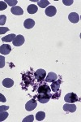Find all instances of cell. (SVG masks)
I'll return each instance as SVG.
<instances>
[{
    "label": "cell",
    "mask_w": 81,
    "mask_h": 122,
    "mask_svg": "<svg viewBox=\"0 0 81 122\" xmlns=\"http://www.w3.org/2000/svg\"><path fill=\"white\" fill-rule=\"evenodd\" d=\"M37 7L36 5H34V4H31V5H29V7H28V9H27V11H28V12L29 13V14H34V13H36L37 11Z\"/></svg>",
    "instance_id": "17"
},
{
    "label": "cell",
    "mask_w": 81,
    "mask_h": 122,
    "mask_svg": "<svg viewBox=\"0 0 81 122\" xmlns=\"http://www.w3.org/2000/svg\"><path fill=\"white\" fill-rule=\"evenodd\" d=\"M33 121H34V117H33V115H30V116H29V117H25L22 121L23 122H33Z\"/></svg>",
    "instance_id": "22"
},
{
    "label": "cell",
    "mask_w": 81,
    "mask_h": 122,
    "mask_svg": "<svg viewBox=\"0 0 81 122\" xmlns=\"http://www.w3.org/2000/svg\"><path fill=\"white\" fill-rule=\"evenodd\" d=\"M11 13H13L14 15H23V13H24L23 9L21 8L20 7H18V6H15V7H11Z\"/></svg>",
    "instance_id": "13"
},
{
    "label": "cell",
    "mask_w": 81,
    "mask_h": 122,
    "mask_svg": "<svg viewBox=\"0 0 81 122\" xmlns=\"http://www.w3.org/2000/svg\"><path fill=\"white\" fill-rule=\"evenodd\" d=\"M6 101H7V100H6V98H5L4 96H3L2 94H0V102H3V103H5Z\"/></svg>",
    "instance_id": "30"
},
{
    "label": "cell",
    "mask_w": 81,
    "mask_h": 122,
    "mask_svg": "<svg viewBox=\"0 0 81 122\" xmlns=\"http://www.w3.org/2000/svg\"><path fill=\"white\" fill-rule=\"evenodd\" d=\"M35 25V21L33 20V19H27L25 20V21L24 22V26L25 29H30L34 26Z\"/></svg>",
    "instance_id": "14"
},
{
    "label": "cell",
    "mask_w": 81,
    "mask_h": 122,
    "mask_svg": "<svg viewBox=\"0 0 81 122\" xmlns=\"http://www.w3.org/2000/svg\"><path fill=\"white\" fill-rule=\"evenodd\" d=\"M68 19L71 23H78L80 20V15L76 12H71L69 14Z\"/></svg>",
    "instance_id": "10"
},
{
    "label": "cell",
    "mask_w": 81,
    "mask_h": 122,
    "mask_svg": "<svg viewBox=\"0 0 81 122\" xmlns=\"http://www.w3.org/2000/svg\"><path fill=\"white\" fill-rule=\"evenodd\" d=\"M45 113L44 112H38L37 114H36V119L37 121H41L45 119Z\"/></svg>",
    "instance_id": "18"
},
{
    "label": "cell",
    "mask_w": 81,
    "mask_h": 122,
    "mask_svg": "<svg viewBox=\"0 0 81 122\" xmlns=\"http://www.w3.org/2000/svg\"><path fill=\"white\" fill-rule=\"evenodd\" d=\"M6 20H7V17H6L5 15H0V25H5Z\"/></svg>",
    "instance_id": "24"
},
{
    "label": "cell",
    "mask_w": 81,
    "mask_h": 122,
    "mask_svg": "<svg viewBox=\"0 0 81 122\" xmlns=\"http://www.w3.org/2000/svg\"><path fill=\"white\" fill-rule=\"evenodd\" d=\"M11 51V46L8 44H3L0 46V53L2 55H8Z\"/></svg>",
    "instance_id": "8"
},
{
    "label": "cell",
    "mask_w": 81,
    "mask_h": 122,
    "mask_svg": "<svg viewBox=\"0 0 81 122\" xmlns=\"http://www.w3.org/2000/svg\"><path fill=\"white\" fill-rule=\"evenodd\" d=\"M60 94H61V90H58V91L55 92V94L54 95H51V98H52L53 99H59V97H60Z\"/></svg>",
    "instance_id": "23"
},
{
    "label": "cell",
    "mask_w": 81,
    "mask_h": 122,
    "mask_svg": "<svg viewBox=\"0 0 81 122\" xmlns=\"http://www.w3.org/2000/svg\"><path fill=\"white\" fill-rule=\"evenodd\" d=\"M37 103L36 100L31 99L26 103V105H25V109L29 112H31V111H33V110H34L35 108L37 107Z\"/></svg>",
    "instance_id": "5"
},
{
    "label": "cell",
    "mask_w": 81,
    "mask_h": 122,
    "mask_svg": "<svg viewBox=\"0 0 81 122\" xmlns=\"http://www.w3.org/2000/svg\"><path fill=\"white\" fill-rule=\"evenodd\" d=\"M13 45L15 46H22V45L24 43V38L22 35H17L15 36V38H14V40L12 41Z\"/></svg>",
    "instance_id": "4"
},
{
    "label": "cell",
    "mask_w": 81,
    "mask_h": 122,
    "mask_svg": "<svg viewBox=\"0 0 81 122\" xmlns=\"http://www.w3.org/2000/svg\"><path fill=\"white\" fill-rule=\"evenodd\" d=\"M4 2L7 3V4H8L9 6H11V7H15L17 4V3H18L17 0H5Z\"/></svg>",
    "instance_id": "21"
},
{
    "label": "cell",
    "mask_w": 81,
    "mask_h": 122,
    "mask_svg": "<svg viewBox=\"0 0 81 122\" xmlns=\"http://www.w3.org/2000/svg\"><path fill=\"white\" fill-rule=\"evenodd\" d=\"M37 92L38 94H50L51 89L47 85H41L37 89Z\"/></svg>",
    "instance_id": "6"
},
{
    "label": "cell",
    "mask_w": 81,
    "mask_h": 122,
    "mask_svg": "<svg viewBox=\"0 0 81 122\" xmlns=\"http://www.w3.org/2000/svg\"><path fill=\"white\" fill-rule=\"evenodd\" d=\"M5 66V57L0 56V68H3Z\"/></svg>",
    "instance_id": "26"
},
{
    "label": "cell",
    "mask_w": 81,
    "mask_h": 122,
    "mask_svg": "<svg viewBox=\"0 0 81 122\" xmlns=\"http://www.w3.org/2000/svg\"><path fill=\"white\" fill-rule=\"evenodd\" d=\"M16 35L14 34V33H11V34H9V35H7V36L3 37L2 38V41L4 42H12L14 40V38H15Z\"/></svg>",
    "instance_id": "15"
},
{
    "label": "cell",
    "mask_w": 81,
    "mask_h": 122,
    "mask_svg": "<svg viewBox=\"0 0 81 122\" xmlns=\"http://www.w3.org/2000/svg\"><path fill=\"white\" fill-rule=\"evenodd\" d=\"M7 31H9V29L7 27H0V34H4Z\"/></svg>",
    "instance_id": "27"
},
{
    "label": "cell",
    "mask_w": 81,
    "mask_h": 122,
    "mask_svg": "<svg viewBox=\"0 0 81 122\" xmlns=\"http://www.w3.org/2000/svg\"><path fill=\"white\" fill-rule=\"evenodd\" d=\"M61 82H62V81L61 80H55L54 81L51 82V86H50V89L52 90V91L54 92H56L58 91L59 90V87H60V85H61Z\"/></svg>",
    "instance_id": "11"
},
{
    "label": "cell",
    "mask_w": 81,
    "mask_h": 122,
    "mask_svg": "<svg viewBox=\"0 0 81 122\" xmlns=\"http://www.w3.org/2000/svg\"><path fill=\"white\" fill-rule=\"evenodd\" d=\"M64 100H65V102H67V103H75V102L78 101L79 98L75 93H68L65 95Z\"/></svg>",
    "instance_id": "1"
},
{
    "label": "cell",
    "mask_w": 81,
    "mask_h": 122,
    "mask_svg": "<svg viewBox=\"0 0 81 122\" xmlns=\"http://www.w3.org/2000/svg\"><path fill=\"white\" fill-rule=\"evenodd\" d=\"M7 4L5 3L4 1H0V11H3L7 8Z\"/></svg>",
    "instance_id": "25"
},
{
    "label": "cell",
    "mask_w": 81,
    "mask_h": 122,
    "mask_svg": "<svg viewBox=\"0 0 81 122\" xmlns=\"http://www.w3.org/2000/svg\"><path fill=\"white\" fill-rule=\"evenodd\" d=\"M46 72L44 69H38L35 72V77L38 81H42L45 80Z\"/></svg>",
    "instance_id": "3"
},
{
    "label": "cell",
    "mask_w": 81,
    "mask_h": 122,
    "mask_svg": "<svg viewBox=\"0 0 81 122\" xmlns=\"http://www.w3.org/2000/svg\"><path fill=\"white\" fill-rule=\"evenodd\" d=\"M9 109V107L8 106H5V105H3V106H0V112H5L7 110Z\"/></svg>",
    "instance_id": "29"
},
{
    "label": "cell",
    "mask_w": 81,
    "mask_h": 122,
    "mask_svg": "<svg viewBox=\"0 0 81 122\" xmlns=\"http://www.w3.org/2000/svg\"><path fill=\"white\" fill-rule=\"evenodd\" d=\"M51 94H39L37 95V99L41 103H46L51 99Z\"/></svg>",
    "instance_id": "2"
},
{
    "label": "cell",
    "mask_w": 81,
    "mask_h": 122,
    "mask_svg": "<svg viewBox=\"0 0 81 122\" xmlns=\"http://www.w3.org/2000/svg\"><path fill=\"white\" fill-rule=\"evenodd\" d=\"M57 79H58V76H57V74H55L54 72H51L48 74V75H47L46 77L45 78V81L46 82H53Z\"/></svg>",
    "instance_id": "12"
},
{
    "label": "cell",
    "mask_w": 81,
    "mask_h": 122,
    "mask_svg": "<svg viewBox=\"0 0 81 122\" xmlns=\"http://www.w3.org/2000/svg\"><path fill=\"white\" fill-rule=\"evenodd\" d=\"M3 86H5V87L10 88L14 85V81H13V80L11 79V78H6V79L3 81Z\"/></svg>",
    "instance_id": "16"
},
{
    "label": "cell",
    "mask_w": 81,
    "mask_h": 122,
    "mask_svg": "<svg viewBox=\"0 0 81 122\" xmlns=\"http://www.w3.org/2000/svg\"><path fill=\"white\" fill-rule=\"evenodd\" d=\"M63 110L68 112H75L76 110V106L73 103H67L63 106Z\"/></svg>",
    "instance_id": "9"
},
{
    "label": "cell",
    "mask_w": 81,
    "mask_h": 122,
    "mask_svg": "<svg viewBox=\"0 0 81 122\" xmlns=\"http://www.w3.org/2000/svg\"><path fill=\"white\" fill-rule=\"evenodd\" d=\"M62 3H63V4H64V5L70 6V5H71L74 2H73V0H63Z\"/></svg>",
    "instance_id": "28"
},
{
    "label": "cell",
    "mask_w": 81,
    "mask_h": 122,
    "mask_svg": "<svg viewBox=\"0 0 81 122\" xmlns=\"http://www.w3.org/2000/svg\"><path fill=\"white\" fill-rule=\"evenodd\" d=\"M37 4L40 7H42V8H45V7H47L49 4H50V2L48 0H41V1H38Z\"/></svg>",
    "instance_id": "19"
},
{
    "label": "cell",
    "mask_w": 81,
    "mask_h": 122,
    "mask_svg": "<svg viewBox=\"0 0 81 122\" xmlns=\"http://www.w3.org/2000/svg\"><path fill=\"white\" fill-rule=\"evenodd\" d=\"M45 15H48V16L50 17H52L54 16V15H55V14H56L57 12V10L56 8H55V7H54V6H49L48 7H46L45 8Z\"/></svg>",
    "instance_id": "7"
},
{
    "label": "cell",
    "mask_w": 81,
    "mask_h": 122,
    "mask_svg": "<svg viewBox=\"0 0 81 122\" xmlns=\"http://www.w3.org/2000/svg\"><path fill=\"white\" fill-rule=\"evenodd\" d=\"M8 117V113L7 112V111L3 112H0V121H3Z\"/></svg>",
    "instance_id": "20"
}]
</instances>
